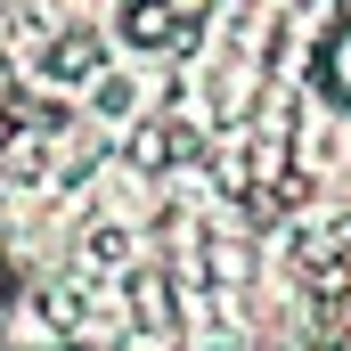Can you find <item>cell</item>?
I'll list each match as a JSON object with an SVG mask.
<instances>
[{
  "label": "cell",
  "mask_w": 351,
  "mask_h": 351,
  "mask_svg": "<svg viewBox=\"0 0 351 351\" xmlns=\"http://www.w3.org/2000/svg\"><path fill=\"white\" fill-rule=\"evenodd\" d=\"M327 66L343 74V98H351V25H343V33H335V49H327Z\"/></svg>",
  "instance_id": "6da1fadb"
}]
</instances>
